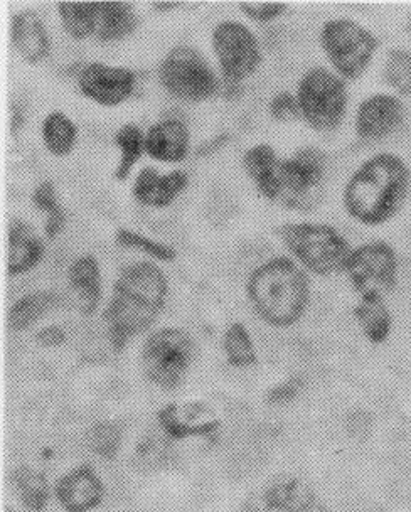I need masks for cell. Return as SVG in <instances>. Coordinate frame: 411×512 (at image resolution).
Returning <instances> with one entry per match:
<instances>
[{
  "label": "cell",
  "mask_w": 411,
  "mask_h": 512,
  "mask_svg": "<svg viewBox=\"0 0 411 512\" xmlns=\"http://www.w3.org/2000/svg\"><path fill=\"white\" fill-rule=\"evenodd\" d=\"M169 283L161 268L139 262L125 268L113 285L105 320L115 351H122L130 337L154 324L166 305Z\"/></svg>",
  "instance_id": "6da1fadb"
},
{
  "label": "cell",
  "mask_w": 411,
  "mask_h": 512,
  "mask_svg": "<svg viewBox=\"0 0 411 512\" xmlns=\"http://www.w3.org/2000/svg\"><path fill=\"white\" fill-rule=\"evenodd\" d=\"M410 186L411 172L405 160L388 152L373 155L347 181L344 206L359 223L378 226L400 211Z\"/></svg>",
  "instance_id": "7a4b0ae2"
},
{
  "label": "cell",
  "mask_w": 411,
  "mask_h": 512,
  "mask_svg": "<svg viewBox=\"0 0 411 512\" xmlns=\"http://www.w3.org/2000/svg\"><path fill=\"white\" fill-rule=\"evenodd\" d=\"M248 295L267 324L294 326L309 305V280L289 258H273L251 273Z\"/></svg>",
  "instance_id": "3957f363"
},
{
  "label": "cell",
  "mask_w": 411,
  "mask_h": 512,
  "mask_svg": "<svg viewBox=\"0 0 411 512\" xmlns=\"http://www.w3.org/2000/svg\"><path fill=\"white\" fill-rule=\"evenodd\" d=\"M278 235L305 268L321 277L344 270L351 255L346 238L329 224H283Z\"/></svg>",
  "instance_id": "277c9868"
},
{
  "label": "cell",
  "mask_w": 411,
  "mask_h": 512,
  "mask_svg": "<svg viewBox=\"0 0 411 512\" xmlns=\"http://www.w3.org/2000/svg\"><path fill=\"white\" fill-rule=\"evenodd\" d=\"M297 102L300 115L310 127L319 132H331L341 125L346 115V83L326 68H312L300 80Z\"/></svg>",
  "instance_id": "5b68a950"
},
{
  "label": "cell",
  "mask_w": 411,
  "mask_h": 512,
  "mask_svg": "<svg viewBox=\"0 0 411 512\" xmlns=\"http://www.w3.org/2000/svg\"><path fill=\"white\" fill-rule=\"evenodd\" d=\"M321 43L334 70L346 80L363 75L378 49L373 32L351 19L327 21L322 27Z\"/></svg>",
  "instance_id": "8992f818"
},
{
  "label": "cell",
  "mask_w": 411,
  "mask_h": 512,
  "mask_svg": "<svg viewBox=\"0 0 411 512\" xmlns=\"http://www.w3.org/2000/svg\"><path fill=\"white\" fill-rule=\"evenodd\" d=\"M194 341L186 331L166 327L145 341L142 366L145 376L162 390H174L193 363Z\"/></svg>",
  "instance_id": "52a82bcc"
},
{
  "label": "cell",
  "mask_w": 411,
  "mask_h": 512,
  "mask_svg": "<svg viewBox=\"0 0 411 512\" xmlns=\"http://www.w3.org/2000/svg\"><path fill=\"white\" fill-rule=\"evenodd\" d=\"M162 85L182 102H204L218 93V78L208 61L194 48L177 46L159 70Z\"/></svg>",
  "instance_id": "ba28073f"
},
{
  "label": "cell",
  "mask_w": 411,
  "mask_h": 512,
  "mask_svg": "<svg viewBox=\"0 0 411 512\" xmlns=\"http://www.w3.org/2000/svg\"><path fill=\"white\" fill-rule=\"evenodd\" d=\"M344 270L361 299H385L398 280V256L385 241H373L351 251Z\"/></svg>",
  "instance_id": "9c48e42d"
},
{
  "label": "cell",
  "mask_w": 411,
  "mask_h": 512,
  "mask_svg": "<svg viewBox=\"0 0 411 512\" xmlns=\"http://www.w3.org/2000/svg\"><path fill=\"white\" fill-rule=\"evenodd\" d=\"M213 49L223 75L231 83L253 75L262 63L258 39L241 22H219L213 31Z\"/></svg>",
  "instance_id": "30bf717a"
},
{
  "label": "cell",
  "mask_w": 411,
  "mask_h": 512,
  "mask_svg": "<svg viewBox=\"0 0 411 512\" xmlns=\"http://www.w3.org/2000/svg\"><path fill=\"white\" fill-rule=\"evenodd\" d=\"M326 174V155L317 149H302L280 160L277 169V201L287 206L304 203L310 192L321 186Z\"/></svg>",
  "instance_id": "8fae6325"
},
{
  "label": "cell",
  "mask_w": 411,
  "mask_h": 512,
  "mask_svg": "<svg viewBox=\"0 0 411 512\" xmlns=\"http://www.w3.org/2000/svg\"><path fill=\"white\" fill-rule=\"evenodd\" d=\"M78 86L88 100L103 107H117L134 93L135 75L122 66L91 63L81 71Z\"/></svg>",
  "instance_id": "7c38bea8"
},
{
  "label": "cell",
  "mask_w": 411,
  "mask_h": 512,
  "mask_svg": "<svg viewBox=\"0 0 411 512\" xmlns=\"http://www.w3.org/2000/svg\"><path fill=\"white\" fill-rule=\"evenodd\" d=\"M405 118L400 98L388 93L371 95L359 105L356 113V134L359 139L376 142L390 137Z\"/></svg>",
  "instance_id": "4fadbf2b"
},
{
  "label": "cell",
  "mask_w": 411,
  "mask_h": 512,
  "mask_svg": "<svg viewBox=\"0 0 411 512\" xmlns=\"http://www.w3.org/2000/svg\"><path fill=\"white\" fill-rule=\"evenodd\" d=\"M162 432L174 438L209 437L218 432L216 411L206 403H172L159 413Z\"/></svg>",
  "instance_id": "5bb4252c"
},
{
  "label": "cell",
  "mask_w": 411,
  "mask_h": 512,
  "mask_svg": "<svg viewBox=\"0 0 411 512\" xmlns=\"http://www.w3.org/2000/svg\"><path fill=\"white\" fill-rule=\"evenodd\" d=\"M314 491L304 480L282 477L273 480L260 497L246 502L243 512H310Z\"/></svg>",
  "instance_id": "9a60e30c"
},
{
  "label": "cell",
  "mask_w": 411,
  "mask_h": 512,
  "mask_svg": "<svg viewBox=\"0 0 411 512\" xmlns=\"http://www.w3.org/2000/svg\"><path fill=\"white\" fill-rule=\"evenodd\" d=\"M56 496L65 511L88 512L102 502L105 487L93 470L78 467L59 480Z\"/></svg>",
  "instance_id": "2e32d148"
},
{
  "label": "cell",
  "mask_w": 411,
  "mask_h": 512,
  "mask_svg": "<svg viewBox=\"0 0 411 512\" xmlns=\"http://www.w3.org/2000/svg\"><path fill=\"white\" fill-rule=\"evenodd\" d=\"M187 182L186 172L174 171L161 176L154 167H144L135 179L134 196L149 208H167L184 191Z\"/></svg>",
  "instance_id": "e0dca14e"
},
{
  "label": "cell",
  "mask_w": 411,
  "mask_h": 512,
  "mask_svg": "<svg viewBox=\"0 0 411 512\" xmlns=\"http://www.w3.org/2000/svg\"><path fill=\"white\" fill-rule=\"evenodd\" d=\"M71 297L80 314H95L102 300V272L98 260L93 255L76 258L70 268Z\"/></svg>",
  "instance_id": "ac0fdd59"
},
{
  "label": "cell",
  "mask_w": 411,
  "mask_h": 512,
  "mask_svg": "<svg viewBox=\"0 0 411 512\" xmlns=\"http://www.w3.org/2000/svg\"><path fill=\"white\" fill-rule=\"evenodd\" d=\"M11 38L17 53L27 63L43 61L49 53V38L43 19L33 9L17 12L11 24Z\"/></svg>",
  "instance_id": "d6986e66"
},
{
  "label": "cell",
  "mask_w": 411,
  "mask_h": 512,
  "mask_svg": "<svg viewBox=\"0 0 411 512\" xmlns=\"http://www.w3.org/2000/svg\"><path fill=\"white\" fill-rule=\"evenodd\" d=\"M145 150L155 160L179 162L189 150V130L181 120L167 118L149 128Z\"/></svg>",
  "instance_id": "ffe728a7"
},
{
  "label": "cell",
  "mask_w": 411,
  "mask_h": 512,
  "mask_svg": "<svg viewBox=\"0 0 411 512\" xmlns=\"http://www.w3.org/2000/svg\"><path fill=\"white\" fill-rule=\"evenodd\" d=\"M44 256V245L36 231L19 219L9 224V277H17L33 270Z\"/></svg>",
  "instance_id": "44dd1931"
},
{
  "label": "cell",
  "mask_w": 411,
  "mask_h": 512,
  "mask_svg": "<svg viewBox=\"0 0 411 512\" xmlns=\"http://www.w3.org/2000/svg\"><path fill=\"white\" fill-rule=\"evenodd\" d=\"M278 160L272 145L258 144L245 154V169L258 191L270 201L277 199Z\"/></svg>",
  "instance_id": "7402d4cb"
},
{
  "label": "cell",
  "mask_w": 411,
  "mask_h": 512,
  "mask_svg": "<svg viewBox=\"0 0 411 512\" xmlns=\"http://www.w3.org/2000/svg\"><path fill=\"white\" fill-rule=\"evenodd\" d=\"M139 26L134 7L127 2H102L97 38L102 43H112L127 38Z\"/></svg>",
  "instance_id": "603a6c76"
},
{
  "label": "cell",
  "mask_w": 411,
  "mask_h": 512,
  "mask_svg": "<svg viewBox=\"0 0 411 512\" xmlns=\"http://www.w3.org/2000/svg\"><path fill=\"white\" fill-rule=\"evenodd\" d=\"M102 2H61L59 17L71 38L86 39L97 34Z\"/></svg>",
  "instance_id": "cb8c5ba5"
},
{
  "label": "cell",
  "mask_w": 411,
  "mask_h": 512,
  "mask_svg": "<svg viewBox=\"0 0 411 512\" xmlns=\"http://www.w3.org/2000/svg\"><path fill=\"white\" fill-rule=\"evenodd\" d=\"M58 304V295L48 290L27 294L12 305L7 315L12 331H24L36 324L41 317L48 314Z\"/></svg>",
  "instance_id": "d4e9b609"
},
{
  "label": "cell",
  "mask_w": 411,
  "mask_h": 512,
  "mask_svg": "<svg viewBox=\"0 0 411 512\" xmlns=\"http://www.w3.org/2000/svg\"><path fill=\"white\" fill-rule=\"evenodd\" d=\"M354 315L369 342L381 344L390 336L393 320L385 299H361Z\"/></svg>",
  "instance_id": "484cf974"
},
{
  "label": "cell",
  "mask_w": 411,
  "mask_h": 512,
  "mask_svg": "<svg viewBox=\"0 0 411 512\" xmlns=\"http://www.w3.org/2000/svg\"><path fill=\"white\" fill-rule=\"evenodd\" d=\"M76 125L65 113L53 112L44 118L43 140L46 149L56 157L70 154L76 144Z\"/></svg>",
  "instance_id": "4316f807"
},
{
  "label": "cell",
  "mask_w": 411,
  "mask_h": 512,
  "mask_svg": "<svg viewBox=\"0 0 411 512\" xmlns=\"http://www.w3.org/2000/svg\"><path fill=\"white\" fill-rule=\"evenodd\" d=\"M115 145L120 150V160L115 169V179L125 181L145 149V137L134 123L123 125L115 134Z\"/></svg>",
  "instance_id": "83f0119b"
},
{
  "label": "cell",
  "mask_w": 411,
  "mask_h": 512,
  "mask_svg": "<svg viewBox=\"0 0 411 512\" xmlns=\"http://www.w3.org/2000/svg\"><path fill=\"white\" fill-rule=\"evenodd\" d=\"M14 482H16L22 504L29 511L43 512L49 499V486L46 477L38 470L22 467L14 475Z\"/></svg>",
  "instance_id": "f1b7e54d"
},
{
  "label": "cell",
  "mask_w": 411,
  "mask_h": 512,
  "mask_svg": "<svg viewBox=\"0 0 411 512\" xmlns=\"http://www.w3.org/2000/svg\"><path fill=\"white\" fill-rule=\"evenodd\" d=\"M172 460V450L161 433L150 432L140 440L134 454L135 469L140 472L159 470Z\"/></svg>",
  "instance_id": "f546056e"
},
{
  "label": "cell",
  "mask_w": 411,
  "mask_h": 512,
  "mask_svg": "<svg viewBox=\"0 0 411 512\" xmlns=\"http://www.w3.org/2000/svg\"><path fill=\"white\" fill-rule=\"evenodd\" d=\"M225 352L228 363L235 368H250L257 363V351L245 324L233 322L225 334Z\"/></svg>",
  "instance_id": "4dcf8cb0"
},
{
  "label": "cell",
  "mask_w": 411,
  "mask_h": 512,
  "mask_svg": "<svg viewBox=\"0 0 411 512\" xmlns=\"http://www.w3.org/2000/svg\"><path fill=\"white\" fill-rule=\"evenodd\" d=\"M34 206L46 214V236L48 238H56L59 231L63 230L65 224V213L58 201V194H56V187L53 182L44 181L34 189L33 194Z\"/></svg>",
  "instance_id": "1f68e13d"
},
{
  "label": "cell",
  "mask_w": 411,
  "mask_h": 512,
  "mask_svg": "<svg viewBox=\"0 0 411 512\" xmlns=\"http://www.w3.org/2000/svg\"><path fill=\"white\" fill-rule=\"evenodd\" d=\"M122 428L117 423L100 422L86 433L85 445L93 454L105 460H112L122 445Z\"/></svg>",
  "instance_id": "d6a6232c"
},
{
  "label": "cell",
  "mask_w": 411,
  "mask_h": 512,
  "mask_svg": "<svg viewBox=\"0 0 411 512\" xmlns=\"http://www.w3.org/2000/svg\"><path fill=\"white\" fill-rule=\"evenodd\" d=\"M385 80L403 96L411 95V53L406 49H393L385 63Z\"/></svg>",
  "instance_id": "836d02e7"
},
{
  "label": "cell",
  "mask_w": 411,
  "mask_h": 512,
  "mask_svg": "<svg viewBox=\"0 0 411 512\" xmlns=\"http://www.w3.org/2000/svg\"><path fill=\"white\" fill-rule=\"evenodd\" d=\"M118 245L123 248H134V250L142 251L152 258H157L161 262H172L176 258V250L171 246L159 243V241L150 240L147 236L140 235L137 231L120 228L115 235Z\"/></svg>",
  "instance_id": "e575fe53"
},
{
  "label": "cell",
  "mask_w": 411,
  "mask_h": 512,
  "mask_svg": "<svg viewBox=\"0 0 411 512\" xmlns=\"http://www.w3.org/2000/svg\"><path fill=\"white\" fill-rule=\"evenodd\" d=\"M270 113L278 122H290V120L299 117L300 108L297 96L292 95L289 91H282V93L273 96L272 103H270Z\"/></svg>",
  "instance_id": "d590c367"
},
{
  "label": "cell",
  "mask_w": 411,
  "mask_h": 512,
  "mask_svg": "<svg viewBox=\"0 0 411 512\" xmlns=\"http://www.w3.org/2000/svg\"><path fill=\"white\" fill-rule=\"evenodd\" d=\"M344 428L349 437L356 440V442H364L368 440L369 435L373 432V418L369 415L368 411L354 410L346 416Z\"/></svg>",
  "instance_id": "8d00e7d4"
},
{
  "label": "cell",
  "mask_w": 411,
  "mask_h": 512,
  "mask_svg": "<svg viewBox=\"0 0 411 512\" xmlns=\"http://www.w3.org/2000/svg\"><path fill=\"white\" fill-rule=\"evenodd\" d=\"M302 384L304 383H302L300 378H292L289 381H285V383L280 384L277 388H273L268 393V403L273 406L289 405L290 401H294L299 396L300 391H302Z\"/></svg>",
  "instance_id": "74e56055"
},
{
  "label": "cell",
  "mask_w": 411,
  "mask_h": 512,
  "mask_svg": "<svg viewBox=\"0 0 411 512\" xmlns=\"http://www.w3.org/2000/svg\"><path fill=\"white\" fill-rule=\"evenodd\" d=\"M240 11L258 22H268L282 16L287 11L285 4H241Z\"/></svg>",
  "instance_id": "f35d334b"
},
{
  "label": "cell",
  "mask_w": 411,
  "mask_h": 512,
  "mask_svg": "<svg viewBox=\"0 0 411 512\" xmlns=\"http://www.w3.org/2000/svg\"><path fill=\"white\" fill-rule=\"evenodd\" d=\"M38 342L44 347H58L66 342V332L58 326L44 327L38 334Z\"/></svg>",
  "instance_id": "ab89813d"
},
{
  "label": "cell",
  "mask_w": 411,
  "mask_h": 512,
  "mask_svg": "<svg viewBox=\"0 0 411 512\" xmlns=\"http://www.w3.org/2000/svg\"><path fill=\"white\" fill-rule=\"evenodd\" d=\"M179 6V2H154L155 11H171V9H176Z\"/></svg>",
  "instance_id": "60d3db41"
},
{
  "label": "cell",
  "mask_w": 411,
  "mask_h": 512,
  "mask_svg": "<svg viewBox=\"0 0 411 512\" xmlns=\"http://www.w3.org/2000/svg\"><path fill=\"white\" fill-rule=\"evenodd\" d=\"M6 512H14V511H11V509H6Z\"/></svg>",
  "instance_id": "b9f144b4"
},
{
  "label": "cell",
  "mask_w": 411,
  "mask_h": 512,
  "mask_svg": "<svg viewBox=\"0 0 411 512\" xmlns=\"http://www.w3.org/2000/svg\"><path fill=\"white\" fill-rule=\"evenodd\" d=\"M410 29H411V14H410Z\"/></svg>",
  "instance_id": "7bdbcfd3"
}]
</instances>
